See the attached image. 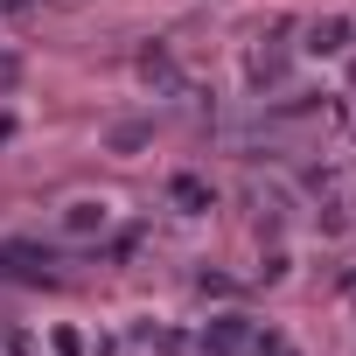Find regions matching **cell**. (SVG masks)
I'll use <instances>...</instances> for the list:
<instances>
[{"label":"cell","mask_w":356,"mask_h":356,"mask_svg":"<svg viewBox=\"0 0 356 356\" xmlns=\"http://www.w3.org/2000/svg\"><path fill=\"white\" fill-rule=\"evenodd\" d=\"M335 286H342V300L356 307V259H342V273H335Z\"/></svg>","instance_id":"7"},{"label":"cell","mask_w":356,"mask_h":356,"mask_svg":"<svg viewBox=\"0 0 356 356\" xmlns=\"http://www.w3.org/2000/svg\"><path fill=\"white\" fill-rule=\"evenodd\" d=\"M349 203H356V196H349Z\"/></svg>","instance_id":"8"},{"label":"cell","mask_w":356,"mask_h":356,"mask_svg":"<svg viewBox=\"0 0 356 356\" xmlns=\"http://www.w3.org/2000/svg\"><path fill=\"white\" fill-rule=\"evenodd\" d=\"M112 147H119V154H133V147H147V126H119V133H112Z\"/></svg>","instance_id":"6"},{"label":"cell","mask_w":356,"mask_h":356,"mask_svg":"<svg viewBox=\"0 0 356 356\" xmlns=\"http://www.w3.org/2000/svg\"><path fill=\"white\" fill-rule=\"evenodd\" d=\"M168 210L175 217H210L217 210V189L203 182V175H168Z\"/></svg>","instance_id":"3"},{"label":"cell","mask_w":356,"mask_h":356,"mask_svg":"<svg viewBox=\"0 0 356 356\" xmlns=\"http://www.w3.org/2000/svg\"><path fill=\"white\" fill-rule=\"evenodd\" d=\"M133 342L154 349V356H189V349H196L182 328H161V321H133Z\"/></svg>","instance_id":"4"},{"label":"cell","mask_w":356,"mask_h":356,"mask_svg":"<svg viewBox=\"0 0 356 356\" xmlns=\"http://www.w3.org/2000/svg\"><path fill=\"white\" fill-rule=\"evenodd\" d=\"M349 42H356V22H349V15H321V22L300 29V49H307V56H342Z\"/></svg>","instance_id":"2"},{"label":"cell","mask_w":356,"mask_h":356,"mask_svg":"<svg viewBox=\"0 0 356 356\" xmlns=\"http://www.w3.org/2000/svg\"><path fill=\"white\" fill-rule=\"evenodd\" d=\"M49 349H56V356H84V335H77V328H56Z\"/></svg>","instance_id":"5"},{"label":"cell","mask_w":356,"mask_h":356,"mask_svg":"<svg viewBox=\"0 0 356 356\" xmlns=\"http://www.w3.org/2000/svg\"><path fill=\"white\" fill-rule=\"evenodd\" d=\"M56 231H63V238H105V231H112V203H105V196H70L63 217H56Z\"/></svg>","instance_id":"1"}]
</instances>
